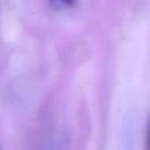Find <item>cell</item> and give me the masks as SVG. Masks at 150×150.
Instances as JSON below:
<instances>
[]
</instances>
